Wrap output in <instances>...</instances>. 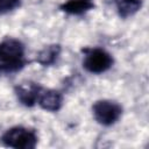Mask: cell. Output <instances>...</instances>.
<instances>
[{"label": "cell", "instance_id": "3", "mask_svg": "<svg viewBox=\"0 0 149 149\" xmlns=\"http://www.w3.org/2000/svg\"><path fill=\"white\" fill-rule=\"evenodd\" d=\"M85 58H84V68L92 72V73H101L107 71L112 64L113 58L112 56L102 49H86L85 50Z\"/></svg>", "mask_w": 149, "mask_h": 149}, {"label": "cell", "instance_id": "2", "mask_svg": "<svg viewBox=\"0 0 149 149\" xmlns=\"http://www.w3.org/2000/svg\"><path fill=\"white\" fill-rule=\"evenodd\" d=\"M2 142L7 147L16 149H31L37 143V136L28 128L13 127L2 135Z\"/></svg>", "mask_w": 149, "mask_h": 149}, {"label": "cell", "instance_id": "10", "mask_svg": "<svg viewBox=\"0 0 149 149\" xmlns=\"http://www.w3.org/2000/svg\"><path fill=\"white\" fill-rule=\"evenodd\" d=\"M19 5V0H0V10H9Z\"/></svg>", "mask_w": 149, "mask_h": 149}, {"label": "cell", "instance_id": "5", "mask_svg": "<svg viewBox=\"0 0 149 149\" xmlns=\"http://www.w3.org/2000/svg\"><path fill=\"white\" fill-rule=\"evenodd\" d=\"M42 87L34 83H26L16 87V95L19 100L26 106H33L37 102Z\"/></svg>", "mask_w": 149, "mask_h": 149}, {"label": "cell", "instance_id": "6", "mask_svg": "<svg viewBox=\"0 0 149 149\" xmlns=\"http://www.w3.org/2000/svg\"><path fill=\"white\" fill-rule=\"evenodd\" d=\"M37 102L43 109L55 112V111H58L62 106V95L57 91L42 88L40 92Z\"/></svg>", "mask_w": 149, "mask_h": 149}, {"label": "cell", "instance_id": "7", "mask_svg": "<svg viewBox=\"0 0 149 149\" xmlns=\"http://www.w3.org/2000/svg\"><path fill=\"white\" fill-rule=\"evenodd\" d=\"M94 7L92 0H69L61 6V9L68 14L81 15Z\"/></svg>", "mask_w": 149, "mask_h": 149}, {"label": "cell", "instance_id": "4", "mask_svg": "<svg viewBox=\"0 0 149 149\" xmlns=\"http://www.w3.org/2000/svg\"><path fill=\"white\" fill-rule=\"evenodd\" d=\"M92 109L95 120L104 126H109L116 122L122 113L121 106L111 100H99L93 105Z\"/></svg>", "mask_w": 149, "mask_h": 149}, {"label": "cell", "instance_id": "8", "mask_svg": "<svg viewBox=\"0 0 149 149\" xmlns=\"http://www.w3.org/2000/svg\"><path fill=\"white\" fill-rule=\"evenodd\" d=\"M141 0H116V7L119 14L123 17L135 14L141 8Z\"/></svg>", "mask_w": 149, "mask_h": 149}, {"label": "cell", "instance_id": "1", "mask_svg": "<svg viewBox=\"0 0 149 149\" xmlns=\"http://www.w3.org/2000/svg\"><path fill=\"white\" fill-rule=\"evenodd\" d=\"M24 47L15 38H6L0 42V72H12L24 64Z\"/></svg>", "mask_w": 149, "mask_h": 149}, {"label": "cell", "instance_id": "9", "mask_svg": "<svg viewBox=\"0 0 149 149\" xmlns=\"http://www.w3.org/2000/svg\"><path fill=\"white\" fill-rule=\"evenodd\" d=\"M59 54V47L58 45H51L45 48L43 51L40 52L38 55V62L43 65H48L51 64L56 61L57 56Z\"/></svg>", "mask_w": 149, "mask_h": 149}]
</instances>
